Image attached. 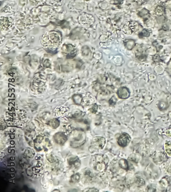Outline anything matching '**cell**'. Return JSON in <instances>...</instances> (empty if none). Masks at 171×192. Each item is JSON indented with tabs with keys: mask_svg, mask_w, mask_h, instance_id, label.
<instances>
[{
	"mask_svg": "<svg viewBox=\"0 0 171 192\" xmlns=\"http://www.w3.org/2000/svg\"><path fill=\"white\" fill-rule=\"evenodd\" d=\"M67 163L69 168L73 171H76L81 166V160L77 156H72L67 159Z\"/></svg>",
	"mask_w": 171,
	"mask_h": 192,
	"instance_id": "cell-4",
	"label": "cell"
},
{
	"mask_svg": "<svg viewBox=\"0 0 171 192\" xmlns=\"http://www.w3.org/2000/svg\"><path fill=\"white\" fill-rule=\"evenodd\" d=\"M138 14L139 16H140L142 18H147V17H149L150 16V12L148 10H147L145 8H143L140 11H139L138 12Z\"/></svg>",
	"mask_w": 171,
	"mask_h": 192,
	"instance_id": "cell-15",
	"label": "cell"
},
{
	"mask_svg": "<svg viewBox=\"0 0 171 192\" xmlns=\"http://www.w3.org/2000/svg\"><path fill=\"white\" fill-rule=\"evenodd\" d=\"M86 141V134L83 131L76 130L70 136V145L73 148H78L83 145Z\"/></svg>",
	"mask_w": 171,
	"mask_h": 192,
	"instance_id": "cell-1",
	"label": "cell"
},
{
	"mask_svg": "<svg viewBox=\"0 0 171 192\" xmlns=\"http://www.w3.org/2000/svg\"><path fill=\"white\" fill-rule=\"evenodd\" d=\"M53 192H60V191L57 190H56L53 191Z\"/></svg>",
	"mask_w": 171,
	"mask_h": 192,
	"instance_id": "cell-25",
	"label": "cell"
},
{
	"mask_svg": "<svg viewBox=\"0 0 171 192\" xmlns=\"http://www.w3.org/2000/svg\"><path fill=\"white\" fill-rule=\"evenodd\" d=\"M34 81H35V85H37L38 87H41L44 84V82L43 79H35Z\"/></svg>",
	"mask_w": 171,
	"mask_h": 192,
	"instance_id": "cell-19",
	"label": "cell"
},
{
	"mask_svg": "<svg viewBox=\"0 0 171 192\" xmlns=\"http://www.w3.org/2000/svg\"><path fill=\"white\" fill-rule=\"evenodd\" d=\"M97 110H98V105L97 104H94L89 109V111L92 113H96L97 111Z\"/></svg>",
	"mask_w": 171,
	"mask_h": 192,
	"instance_id": "cell-20",
	"label": "cell"
},
{
	"mask_svg": "<svg viewBox=\"0 0 171 192\" xmlns=\"http://www.w3.org/2000/svg\"><path fill=\"white\" fill-rule=\"evenodd\" d=\"M25 137L26 142L30 146H34V140L36 137V133L35 130L29 129L27 130L25 133Z\"/></svg>",
	"mask_w": 171,
	"mask_h": 192,
	"instance_id": "cell-7",
	"label": "cell"
},
{
	"mask_svg": "<svg viewBox=\"0 0 171 192\" xmlns=\"http://www.w3.org/2000/svg\"><path fill=\"white\" fill-rule=\"evenodd\" d=\"M155 13L158 16H162L165 12V7L163 5H158L155 8Z\"/></svg>",
	"mask_w": 171,
	"mask_h": 192,
	"instance_id": "cell-10",
	"label": "cell"
},
{
	"mask_svg": "<svg viewBox=\"0 0 171 192\" xmlns=\"http://www.w3.org/2000/svg\"><path fill=\"white\" fill-rule=\"evenodd\" d=\"M115 97H113L111 99H110V100L109 101V103H110V105H115V103H116V101H114V99H115Z\"/></svg>",
	"mask_w": 171,
	"mask_h": 192,
	"instance_id": "cell-22",
	"label": "cell"
},
{
	"mask_svg": "<svg viewBox=\"0 0 171 192\" xmlns=\"http://www.w3.org/2000/svg\"><path fill=\"white\" fill-rule=\"evenodd\" d=\"M60 124V121L57 118H53L51 119L48 123L49 126L53 129H57V128L59 127Z\"/></svg>",
	"mask_w": 171,
	"mask_h": 192,
	"instance_id": "cell-11",
	"label": "cell"
},
{
	"mask_svg": "<svg viewBox=\"0 0 171 192\" xmlns=\"http://www.w3.org/2000/svg\"><path fill=\"white\" fill-rule=\"evenodd\" d=\"M106 143V140L102 137H96L92 140L88 150L93 153L96 151L102 149Z\"/></svg>",
	"mask_w": 171,
	"mask_h": 192,
	"instance_id": "cell-3",
	"label": "cell"
},
{
	"mask_svg": "<svg viewBox=\"0 0 171 192\" xmlns=\"http://www.w3.org/2000/svg\"><path fill=\"white\" fill-rule=\"evenodd\" d=\"M128 27H129V29H130L132 32H134L137 30H138V25L137 24L136 22H135L130 23Z\"/></svg>",
	"mask_w": 171,
	"mask_h": 192,
	"instance_id": "cell-17",
	"label": "cell"
},
{
	"mask_svg": "<svg viewBox=\"0 0 171 192\" xmlns=\"http://www.w3.org/2000/svg\"><path fill=\"white\" fill-rule=\"evenodd\" d=\"M53 139L56 144L60 146H63L67 142L68 137L64 133L59 132L53 135Z\"/></svg>",
	"mask_w": 171,
	"mask_h": 192,
	"instance_id": "cell-5",
	"label": "cell"
},
{
	"mask_svg": "<svg viewBox=\"0 0 171 192\" xmlns=\"http://www.w3.org/2000/svg\"><path fill=\"white\" fill-rule=\"evenodd\" d=\"M51 146V145L49 139L44 136L41 135L37 136L34 140V147L36 150L38 152L45 150Z\"/></svg>",
	"mask_w": 171,
	"mask_h": 192,
	"instance_id": "cell-2",
	"label": "cell"
},
{
	"mask_svg": "<svg viewBox=\"0 0 171 192\" xmlns=\"http://www.w3.org/2000/svg\"><path fill=\"white\" fill-rule=\"evenodd\" d=\"M73 99L74 103L78 105H80L82 102V97L81 95L78 94L73 95Z\"/></svg>",
	"mask_w": 171,
	"mask_h": 192,
	"instance_id": "cell-16",
	"label": "cell"
},
{
	"mask_svg": "<svg viewBox=\"0 0 171 192\" xmlns=\"http://www.w3.org/2000/svg\"><path fill=\"white\" fill-rule=\"evenodd\" d=\"M140 34L143 37H149L150 35V33H149V31L147 29H143L142 31L140 33Z\"/></svg>",
	"mask_w": 171,
	"mask_h": 192,
	"instance_id": "cell-21",
	"label": "cell"
},
{
	"mask_svg": "<svg viewBox=\"0 0 171 192\" xmlns=\"http://www.w3.org/2000/svg\"><path fill=\"white\" fill-rule=\"evenodd\" d=\"M35 150L31 148H28L26 149L23 154V156L26 159H31L35 156Z\"/></svg>",
	"mask_w": 171,
	"mask_h": 192,
	"instance_id": "cell-9",
	"label": "cell"
},
{
	"mask_svg": "<svg viewBox=\"0 0 171 192\" xmlns=\"http://www.w3.org/2000/svg\"><path fill=\"white\" fill-rule=\"evenodd\" d=\"M134 41L132 40H126L125 44V46L126 47V48L131 50L134 46Z\"/></svg>",
	"mask_w": 171,
	"mask_h": 192,
	"instance_id": "cell-18",
	"label": "cell"
},
{
	"mask_svg": "<svg viewBox=\"0 0 171 192\" xmlns=\"http://www.w3.org/2000/svg\"><path fill=\"white\" fill-rule=\"evenodd\" d=\"M91 188L88 189V190H84V192H98L99 191L98 190H96V188H92V190H90Z\"/></svg>",
	"mask_w": 171,
	"mask_h": 192,
	"instance_id": "cell-24",
	"label": "cell"
},
{
	"mask_svg": "<svg viewBox=\"0 0 171 192\" xmlns=\"http://www.w3.org/2000/svg\"><path fill=\"white\" fill-rule=\"evenodd\" d=\"M165 151L169 157H171V142H168L165 144Z\"/></svg>",
	"mask_w": 171,
	"mask_h": 192,
	"instance_id": "cell-14",
	"label": "cell"
},
{
	"mask_svg": "<svg viewBox=\"0 0 171 192\" xmlns=\"http://www.w3.org/2000/svg\"><path fill=\"white\" fill-rule=\"evenodd\" d=\"M117 94L119 98L121 99H127L130 96L129 90L125 87H120L118 89Z\"/></svg>",
	"mask_w": 171,
	"mask_h": 192,
	"instance_id": "cell-8",
	"label": "cell"
},
{
	"mask_svg": "<svg viewBox=\"0 0 171 192\" xmlns=\"http://www.w3.org/2000/svg\"><path fill=\"white\" fill-rule=\"evenodd\" d=\"M81 178V175L79 173L74 174L71 176L70 182L72 183H76L79 181Z\"/></svg>",
	"mask_w": 171,
	"mask_h": 192,
	"instance_id": "cell-12",
	"label": "cell"
},
{
	"mask_svg": "<svg viewBox=\"0 0 171 192\" xmlns=\"http://www.w3.org/2000/svg\"><path fill=\"white\" fill-rule=\"evenodd\" d=\"M131 140V138L130 136L128 135V134L122 133L121 135L119 137L117 140V142L119 146L121 147H125L130 144Z\"/></svg>",
	"mask_w": 171,
	"mask_h": 192,
	"instance_id": "cell-6",
	"label": "cell"
},
{
	"mask_svg": "<svg viewBox=\"0 0 171 192\" xmlns=\"http://www.w3.org/2000/svg\"><path fill=\"white\" fill-rule=\"evenodd\" d=\"M119 164L120 166V168H122L124 170H128L129 166H128V162L126 160L122 159H120L119 162Z\"/></svg>",
	"mask_w": 171,
	"mask_h": 192,
	"instance_id": "cell-13",
	"label": "cell"
},
{
	"mask_svg": "<svg viewBox=\"0 0 171 192\" xmlns=\"http://www.w3.org/2000/svg\"><path fill=\"white\" fill-rule=\"evenodd\" d=\"M123 0H114V4L118 5V4H121L123 3Z\"/></svg>",
	"mask_w": 171,
	"mask_h": 192,
	"instance_id": "cell-23",
	"label": "cell"
}]
</instances>
